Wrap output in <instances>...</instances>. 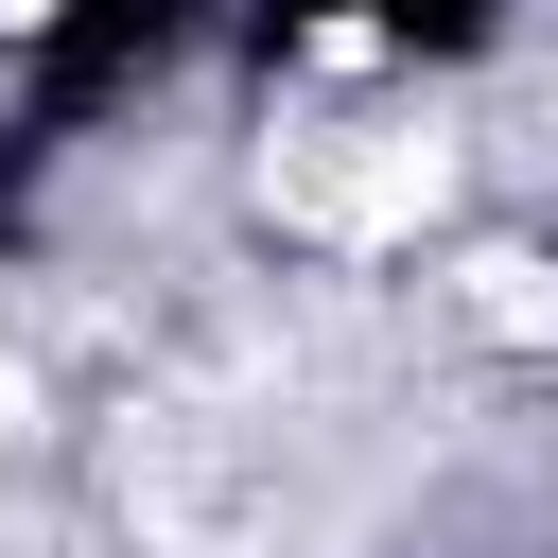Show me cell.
I'll use <instances>...</instances> for the list:
<instances>
[{"mask_svg": "<svg viewBox=\"0 0 558 558\" xmlns=\"http://www.w3.org/2000/svg\"><path fill=\"white\" fill-rule=\"evenodd\" d=\"M262 192L331 244H384V227L436 209V140H262Z\"/></svg>", "mask_w": 558, "mask_h": 558, "instance_id": "obj_2", "label": "cell"}, {"mask_svg": "<svg viewBox=\"0 0 558 558\" xmlns=\"http://www.w3.org/2000/svg\"><path fill=\"white\" fill-rule=\"evenodd\" d=\"M471 314H488L506 349H558V262H523V244H506V262H471Z\"/></svg>", "mask_w": 558, "mask_h": 558, "instance_id": "obj_3", "label": "cell"}, {"mask_svg": "<svg viewBox=\"0 0 558 558\" xmlns=\"http://www.w3.org/2000/svg\"><path fill=\"white\" fill-rule=\"evenodd\" d=\"M17 418H35V384H17V366H0V453H17Z\"/></svg>", "mask_w": 558, "mask_h": 558, "instance_id": "obj_4", "label": "cell"}, {"mask_svg": "<svg viewBox=\"0 0 558 558\" xmlns=\"http://www.w3.org/2000/svg\"><path fill=\"white\" fill-rule=\"evenodd\" d=\"M122 506H140L157 558H262L279 471H262L244 436H209V418H140V436H122Z\"/></svg>", "mask_w": 558, "mask_h": 558, "instance_id": "obj_1", "label": "cell"}]
</instances>
